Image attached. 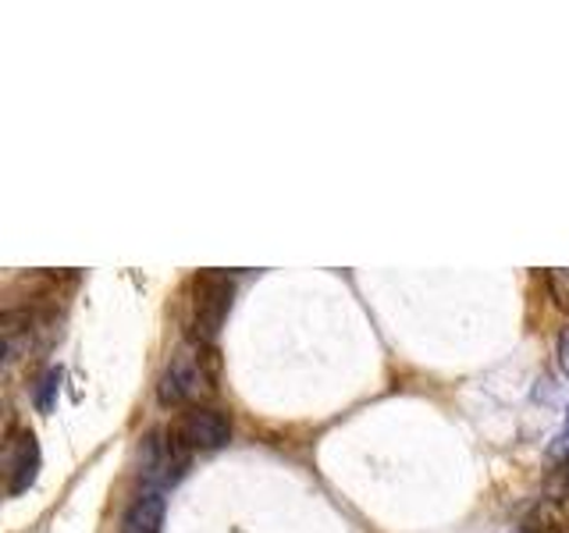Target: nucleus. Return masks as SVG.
Instances as JSON below:
<instances>
[{
  "mask_svg": "<svg viewBox=\"0 0 569 533\" xmlns=\"http://www.w3.org/2000/svg\"><path fill=\"white\" fill-rule=\"evenodd\" d=\"M548 289L556 295V302L562 310H569V271H551L548 274Z\"/></svg>",
  "mask_w": 569,
  "mask_h": 533,
  "instance_id": "8",
  "label": "nucleus"
},
{
  "mask_svg": "<svg viewBox=\"0 0 569 533\" xmlns=\"http://www.w3.org/2000/svg\"><path fill=\"white\" fill-rule=\"evenodd\" d=\"M556 355H559V366H562V373L569 378V328L559 334V342H556Z\"/></svg>",
  "mask_w": 569,
  "mask_h": 533,
  "instance_id": "10",
  "label": "nucleus"
},
{
  "mask_svg": "<svg viewBox=\"0 0 569 533\" xmlns=\"http://www.w3.org/2000/svg\"><path fill=\"white\" fill-rule=\"evenodd\" d=\"M236 299V278L224 271H203L192 278V331L196 342H213Z\"/></svg>",
  "mask_w": 569,
  "mask_h": 533,
  "instance_id": "2",
  "label": "nucleus"
},
{
  "mask_svg": "<svg viewBox=\"0 0 569 533\" xmlns=\"http://www.w3.org/2000/svg\"><path fill=\"white\" fill-rule=\"evenodd\" d=\"M523 533H569V497H541L523 515Z\"/></svg>",
  "mask_w": 569,
  "mask_h": 533,
  "instance_id": "6",
  "label": "nucleus"
},
{
  "mask_svg": "<svg viewBox=\"0 0 569 533\" xmlns=\"http://www.w3.org/2000/svg\"><path fill=\"white\" fill-rule=\"evenodd\" d=\"M189 466V452L171 438V431H153L147 434L139 449V476L147 480L150 491H168L182 480Z\"/></svg>",
  "mask_w": 569,
  "mask_h": 533,
  "instance_id": "4",
  "label": "nucleus"
},
{
  "mask_svg": "<svg viewBox=\"0 0 569 533\" xmlns=\"http://www.w3.org/2000/svg\"><path fill=\"white\" fill-rule=\"evenodd\" d=\"M168 431L189 455L192 452H218L231 441V416L224 409H213V405H189L186 413H178V420L168 426Z\"/></svg>",
  "mask_w": 569,
  "mask_h": 533,
  "instance_id": "3",
  "label": "nucleus"
},
{
  "mask_svg": "<svg viewBox=\"0 0 569 533\" xmlns=\"http://www.w3.org/2000/svg\"><path fill=\"white\" fill-rule=\"evenodd\" d=\"M58 381H61V370H50L47 378L40 381L43 388H40V395H36V402H40V409H50V395H53V388H58Z\"/></svg>",
  "mask_w": 569,
  "mask_h": 533,
  "instance_id": "9",
  "label": "nucleus"
},
{
  "mask_svg": "<svg viewBox=\"0 0 569 533\" xmlns=\"http://www.w3.org/2000/svg\"><path fill=\"white\" fill-rule=\"evenodd\" d=\"M566 434H569V409H566Z\"/></svg>",
  "mask_w": 569,
  "mask_h": 533,
  "instance_id": "11",
  "label": "nucleus"
},
{
  "mask_svg": "<svg viewBox=\"0 0 569 533\" xmlns=\"http://www.w3.org/2000/svg\"><path fill=\"white\" fill-rule=\"evenodd\" d=\"M40 473V444L32 431H18L8 444V494H22L36 484Z\"/></svg>",
  "mask_w": 569,
  "mask_h": 533,
  "instance_id": "5",
  "label": "nucleus"
},
{
  "mask_svg": "<svg viewBox=\"0 0 569 533\" xmlns=\"http://www.w3.org/2000/svg\"><path fill=\"white\" fill-rule=\"evenodd\" d=\"M210 373H207V352L203 342H196V349H182L171 355V363L164 366L157 381V402L171 409V405H196V399L210 391Z\"/></svg>",
  "mask_w": 569,
  "mask_h": 533,
  "instance_id": "1",
  "label": "nucleus"
},
{
  "mask_svg": "<svg viewBox=\"0 0 569 533\" xmlns=\"http://www.w3.org/2000/svg\"><path fill=\"white\" fill-rule=\"evenodd\" d=\"M164 526V497L157 491L139 494L121 515V533H160Z\"/></svg>",
  "mask_w": 569,
  "mask_h": 533,
  "instance_id": "7",
  "label": "nucleus"
}]
</instances>
